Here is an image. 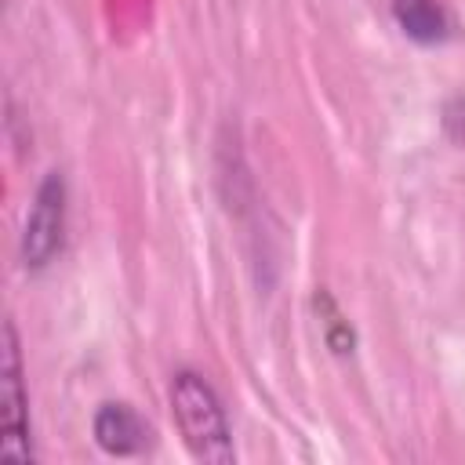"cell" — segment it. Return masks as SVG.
<instances>
[{
  "label": "cell",
  "mask_w": 465,
  "mask_h": 465,
  "mask_svg": "<svg viewBox=\"0 0 465 465\" xmlns=\"http://www.w3.org/2000/svg\"><path fill=\"white\" fill-rule=\"evenodd\" d=\"M171 414H174L178 432L196 461H207V465L232 461L225 411H222L214 389L196 371H178L171 378Z\"/></svg>",
  "instance_id": "obj_1"
},
{
  "label": "cell",
  "mask_w": 465,
  "mask_h": 465,
  "mask_svg": "<svg viewBox=\"0 0 465 465\" xmlns=\"http://www.w3.org/2000/svg\"><path fill=\"white\" fill-rule=\"evenodd\" d=\"M65 240V182L58 171H51L29 207L25 232H22V262L25 269H44L62 251Z\"/></svg>",
  "instance_id": "obj_3"
},
{
  "label": "cell",
  "mask_w": 465,
  "mask_h": 465,
  "mask_svg": "<svg viewBox=\"0 0 465 465\" xmlns=\"http://www.w3.org/2000/svg\"><path fill=\"white\" fill-rule=\"evenodd\" d=\"M392 18L418 44H440L450 29L447 11L436 0H392Z\"/></svg>",
  "instance_id": "obj_5"
},
{
  "label": "cell",
  "mask_w": 465,
  "mask_h": 465,
  "mask_svg": "<svg viewBox=\"0 0 465 465\" xmlns=\"http://www.w3.org/2000/svg\"><path fill=\"white\" fill-rule=\"evenodd\" d=\"M0 458L25 465L33 461V436H29V396L22 378V352L15 323H4V349H0Z\"/></svg>",
  "instance_id": "obj_2"
},
{
  "label": "cell",
  "mask_w": 465,
  "mask_h": 465,
  "mask_svg": "<svg viewBox=\"0 0 465 465\" xmlns=\"http://www.w3.org/2000/svg\"><path fill=\"white\" fill-rule=\"evenodd\" d=\"M94 440L105 454L127 458V454H138L149 443V425L127 403H102L94 411Z\"/></svg>",
  "instance_id": "obj_4"
}]
</instances>
